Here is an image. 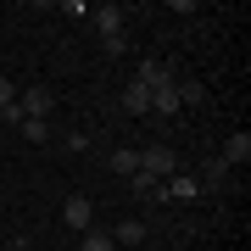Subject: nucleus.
<instances>
[{"instance_id":"obj_1","label":"nucleus","mask_w":251,"mask_h":251,"mask_svg":"<svg viewBox=\"0 0 251 251\" xmlns=\"http://www.w3.org/2000/svg\"><path fill=\"white\" fill-rule=\"evenodd\" d=\"M140 173H151V179L168 184L173 173H184V162H179V151H173V145H140Z\"/></svg>"},{"instance_id":"obj_2","label":"nucleus","mask_w":251,"mask_h":251,"mask_svg":"<svg viewBox=\"0 0 251 251\" xmlns=\"http://www.w3.org/2000/svg\"><path fill=\"white\" fill-rule=\"evenodd\" d=\"M62 224L78 229V234L95 229V201H90V196H67V201H62Z\"/></svg>"},{"instance_id":"obj_3","label":"nucleus","mask_w":251,"mask_h":251,"mask_svg":"<svg viewBox=\"0 0 251 251\" xmlns=\"http://www.w3.org/2000/svg\"><path fill=\"white\" fill-rule=\"evenodd\" d=\"M162 196H168V201H201L206 190H201V179H196V173H173V179L162 184Z\"/></svg>"},{"instance_id":"obj_4","label":"nucleus","mask_w":251,"mask_h":251,"mask_svg":"<svg viewBox=\"0 0 251 251\" xmlns=\"http://www.w3.org/2000/svg\"><path fill=\"white\" fill-rule=\"evenodd\" d=\"M17 112H23V117H34V123H50L56 100H50V90H28V95L17 100Z\"/></svg>"},{"instance_id":"obj_5","label":"nucleus","mask_w":251,"mask_h":251,"mask_svg":"<svg viewBox=\"0 0 251 251\" xmlns=\"http://www.w3.org/2000/svg\"><path fill=\"white\" fill-rule=\"evenodd\" d=\"M151 112L156 117H179V78H168L162 90H151Z\"/></svg>"},{"instance_id":"obj_6","label":"nucleus","mask_w":251,"mask_h":251,"mask_svg":"<svg viewBox=\"0 0 251 251\" xmlns=\"http://www.w3.org/2000/svg\"><path fill=\"white\" fill-rule=\"evenodd\" d=\"M246 162H251V134L240 128V134L224 140V168H246Z\"/></svg>"},{"instance_id":"obj_7","label":"nucleus","mask_w":251,"mask_h":251,"mask_svg":"<svg viewBox=\"0 0 251 251\" xmlns=\"http://www.w3.org/2000/svg\"><path fill=\"white\" fill-rule=\"evenodd\" d=\"M168 78H173V67H162V62H140V73H134V84H140L145 95H151V90H162Z\"/></svg>"},{"instance_id":"obj_8","label":"nucleus","mask_w":251,"mask_h":251,"mask_svg":"<svg viewBox=\"0 0 251 251\" xmlns=\"http://www.w3.org/2000/svg\"><path fill=\"white\" fill-rule=\"evenodd\" d=\"M90 17H95V28H100V39L123 34V6H100V11H90Z\"/></svg>"},{"instance_id":"obj_9","label":"nucleus","mask_w":251,"mask_h":251,"mask_svg":"<svg viewBox=\"0 0 251 251\" xmlns=\"http://www.w3.org/2000/svg\"><path fill=\"white\" fill-rule=\"evenodd\" d=\"M128 190L145 196V201H168V196H162V179H151V173H128Z\"/></svg>"},{"instance_id":"obj_10","label":"nucleus","mask_w":251,"mask_h":251,"mask_svg":"<svg viewBox=\"0 0 251 251\" xmlns=\"http://www.w3.org/2000/svg\"><path fill=\"white\" fill-rule=\"evenodd\" d=\"M140 240H145V224H140V218H123V224L112 229V246H140Z\"/></svg>"},{"instance_id":"obj_11","label":"nucleus","mask_w":251,"mask_h":251,"mask_svg":"<svg viewBox=\"0 0 251 251\" xmlns=\"http://www.w3.org/2000/svg\"><path fill=\"white\" fill-rule=\"evenodd\" d=\"M106 162H112V173H123V179H128V173H140V151H134V145H123V151H112Z\"/></svg>"},{"instance_id":"obj_12","label":"nucleus","mask_w":251,"mask_h":251,"mask_svg":"<svg viewBox=\"0 0 251 251\" xmlns=\"http://www.w3.org/2000/svg\"><path fill=\"white\" fill-rule=\"evenodd\" d=\"M201 100H206V84L201 78H179V112L184 106H201Z\"/></svg>"},{"instance_id":"obj_13","label":"nucleus","mask_w":251,"mask_h":251,"mask_svg":"<svg viewBox=\"0 0 251 251\" xmlns=\"http://www.w3.org/2000/svg\"><path fill=\"white\" fill-rule=\"evenodd\" d=\"M123 112H134V117H140V112H151V95H145L140 84H128V90H123Z\"/></svg>"},{"instance_id":"obj_14","label":"nucleus","mask_w":251,"mask_h":251,"mask_svg":"<svg viewBox=\"0 0 251 251\" xmlns=\"http://www.w3.org/2000/svg\"><path fill=\"white\" fill-rule=\"evenodd\" d=\"M78 251H112V234L106 229H84L78 234Z\"/></svg>"},{"instance_id":"obj_15","label":"nucleus","mask_w":251,"mask_h":251,"mask_svg":"<svg viewBox=\"0 0 251 251\" xmlns=\"http://www.w3.org/2000/svg\"><path fill=\"white\" fill-rule=\"evenodd\" d=\"M17 128H23V140H34V145H45V140H50V123H34V117H23Z\"/></svg>"},{"instance_id":"obj_16","label":"nucleus","mask_w":251,"mask_h":251,"mask_svg":"<svg viewBox=\"0 0 251 251\" xmlns=\"http://www.w3.org/2000/svg\"><path fill=\"white\" fill-rule=\"evenodd\" d=\"M224 179H229V168H224V162H206V184H212V190H224Z\"/></svg>"},{"instance_id":"obj_17","label":"nucleus","mask_w":251,"mask_h":251,"mask_svg":"<svg viewBox=\"0 0 251 251\" xmlns=\"http://www.w3.org/2000/svg\"><path fill=\"white\" fill-rule=\"evenodd\" d=\"M100 45H106V56H123L128 50V34H112V39H100Z\"/></svg>"},{"instance_id":"obj_18","label":"nucleus","mask_w":251,"mask_h":251,"mask_svg":"<svg viewBox=\"0 0 251 251\" xmlns=\"http://www.w3.org/2000/svg\"><path fill=\"white\" fill-rule=\"evenodd\" d=\"M6 106H17V90H11V78H0V112Z\"/></svg>"}]
</instances>
